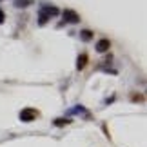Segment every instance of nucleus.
Masks as SVG:
<instances>
[{
	"mask_svg": "<svg viewBox=\"0 0 147 147\" xmlns=\"http://www.w3.org/2000/svg\"><path fill=\"white\" fill-rule=\"evenodd\" d=\"M60 15V9L55 7V5H44L40 9V15H38V20H40V24H46L47 20H51V16H56Z\"/></svg>",
	"mask_w": 147,
	"mask_h": 147,
	"instance_id": "obj_1",
	"label": "nucleus"
},
{
	"mask_svg": "<svg viewBox=\"0 0 147 147\" xmlns=\"http://www.w3.org/2000/svg\"><path fill=\"white\" fill-rule=\"evenodd\" d=\"M111 49V42L107 40V38H100V40L96 42V51L98 53H105V51Z\"/></svg>",
	"mask_w": 147,
	"mask_h": 147,
	"instance_id": "obj_4",
	"label": "nucleus"
},
{
	"mask_svg": "<svg viewBox=\"0 0 147 147\" xmlns=\"http://www.w3.org/2000/svg\"><path fill=\"white\" fill-rule=\"evenodd\" d=\"M35 0H15V7H29Z\"/></svg>",
	"mask_w": 147,
	"mask_h": 147,
	"instance_id": "obj_5",
	"label": "nucleus"
},
{
	"mask_svg": "<svg viewBox=\"0 0 147 147\" xmlns=\"http://www.w3.org/2000/svg\"><path fill=\"white\" fill-rule=\"evenodd\" d=\"M86 65H87V55H80V56H78V64H76V67H78V69H84Z\"/></svg>",
	"mask_w": 147,
	"mask_h": 147,
	"instance_id": "obj_6",
	"label": "nucleus"
},
{
	"mask_svg": "<svg viewBox=\"0 0 147 147\" xmlns=\"http://www.w3.org/2000/svg\"><path fill=\"white\" fill-rule=\"evenodd\" d=\"M133 100H134V102H136V100H144V96H142V94H138V96L134 94V96H133Z\"/></svg>",
	"mask_w": 147,
	"mask_h": 147,
	"instance_id": "obj_10",
	"label": "nucleus"
},
{
	"mask_svg": "<svg viewBox=\"0 0 147 147\" xmlns=\"http://www.w3.org/2000/svg\"><path fill=\"white\" fill-rule=\"evenodd\" d=\"M67 123H71L69 118H56V120H55V125L56 127H64V125H67Z\"/></svg>",
	"mask_w": 147,
	"mask_h": 147,
	"instance_id": "obj_7",
	"label": "nucleus"
},
{
	"mask_svg": "<svg viewBox=\"0 0 147 147\" xmlns=\"http://www.w3.org/2000/svg\"><path fill=\"white\" fill-rule=\"evenodd\" d=\"M80 35H82V40H86V42H89V40L93 38V33L89 31V29H84V31L80 33Z\"/></svg>",
	"mask_w": 147,
	"mask_h": 147,
	"instance_id": "obj_8",
	"label": "nucleus"
},
{
	"mask_svg": "<svg viewBox=\"0 0 147 147\" xmlns=\"http://www.w3.org/2000/svg\"><path fill=\"white\" fill-rule=\"evenodd\" d=\"M35 118H38V111L35 107H26L20 111V120L22 122H33Z\"/></svg>",
	"mask_w": 147,
	"mask_h": 147,
	"instance_id": "obj_2",
	"label": "nucleus"
},
{
	"mask_svg": "<svg viewBox=\"0 0 147 147\" xmlns=\"http://www.w3.org/2000/svg\"><path fill=\"white\" fill-rule=\"evenodd\" d=\"M5 20V15H4V11L2 9H0V24H2V22Z\"/></svg>",
	"mask_w": 147,
	"mask_h": 147,
	"instance_id": "obj_9",
	"label": "nucleus"
},
{
	"mask_svg": "<svg viewBox=\"0 0 147 147\" xmlns=\"http://www.w3.org/2000/svg\"><path fill=\"white\" fill-rule=\"evenodd\" d=\"M62 15H64V20L69 22V24H76V22H80V15H78L76 11H73V9H65Z\"/></svg>",
	"mask_w": 147,
	"mask_h": 147,
	"instance_id": "obj_3",
	"label": "nucleus"
}]
</instances>
